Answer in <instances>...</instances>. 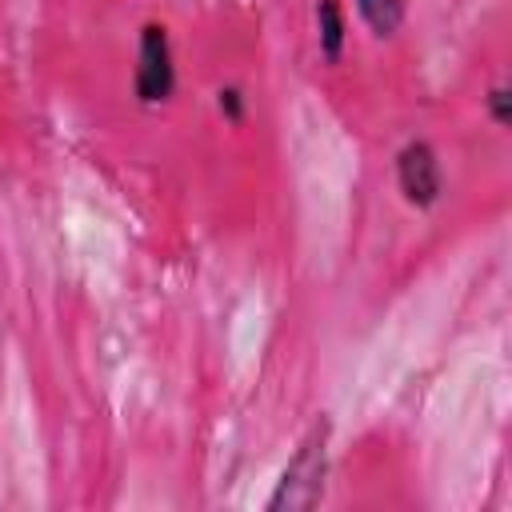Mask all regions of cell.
Segmentation results:
<instances>
[{"label": "cell", "mask_w": 512, "mask_h": 512, "mask_svg": "<svg viewBox=\"0 0 512 512\" xmlns=\"http://www.w3.org/2000/svg\"><path fill=\"white\" fill-rule=\"evenodd\" d=\"M328 436H332L328 420H316L308 428V436L292 452L288 468L280 472L276 492L268 496V512H304V508L320 504L324 480H328Z\"/></svg>", "instance_id": "1"}, {"label": "cell", "mask_w": 512, "mask_h": 512, "mask_svg": "<svg viewBox=\"0 0 512 512\" xmlns=\"http://www.w3.org/2000/svg\"><path fill=\"white\" fill-rule=\"evenodd\" d=\"M132 88L140 104H164L176 88V64H172V40L164 24H144L140 28V48H136V72Z\"/></svg>", "instance_id": "2"}, {"label": "cell", "mask_w": 512, "mask_h": 512, "mask_svg": "<svg viewBox=\"0 0 512 512\" xmlns=\"http://www.w3.org/2000/svg\"><path fill=\"white\" fill-rule=\"evenodd\" d=\"M396 184L404 192V200L412 208H432L444 192V176H440V160L436 148L428 140H412L400 148L396 156Z\"/></svg>", "instance_id": "3"}, {"label": "cell", "mask_w": 512, "mask_h": 512, "mask_svg": "<svg viewBox=\"0 0 512 512\" xmlns=\"http://www.w3.org/2000/svg\"><path fill=\"white\" fill-rule=\"evenodd\" d=\"M316 20H320V52H324L328 64H336L340 52H344V8H340V0H320Z\"/></svg>", "instance_id": "4"}, {"label": "cell", "mask_w": 512, "mask_h": 512, "mask_svg": "<svg viewBox=\"0 0 512 512\" xmlns=\"http://www.w3.org/2000/svg\"><path fill=\"white\" fill-rule=\"evenodd\" d=\"M404 4L408 0H356V12H360V20L372 28V36H392L396 28H400V20H404Z\"/></svg>", "instance_id": "5"}, {"label": "cell", "mask_w": 512, "mask_h": 512, "mask_svg": "<svg viewBox=\"0 0 512 512\" xmlns=\"http://www.w3.org/2000/svg\"><path fill=\"white\" fill-rule=\"evenodd\" d=\"M488 112H492V120L504 128V124H512V96H508V88L504 84H496L492 92H488Z\"/></svg>", "instance_id": "6"}, {"label": "cell", "mask_w": 512, "mask_h": 512, "mask_svg": "<svg viewBox=\"0 0 512 512\" xmlns=\"http://www.w3.org/2000/svg\"><path fill=\"white\" fill-rule=\"evenodd\" d=\"M220 112H224L228 120H240V116H244V96H240L236 88H220Z\"/></svg>", "instance_id": "7"}]
</instances>
